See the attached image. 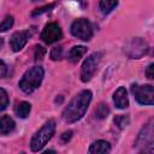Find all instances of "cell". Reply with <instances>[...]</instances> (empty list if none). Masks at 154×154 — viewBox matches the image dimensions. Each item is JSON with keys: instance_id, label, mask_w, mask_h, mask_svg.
I'll use <instances>...</instances> for the list:
<instances>
[{"instance_id": "cell-13", "label": "cell", "mask_w": 154, "mask_h": 154, "mask_svg": "<svg viewBox=\"0 0 154 154\" xmlns=\"http://www.w3.org/2000/svg\"><path fill=\"white\" fill-rule=\"evenodd\" d=\"M88 152L91 153V154H103V153H109V152H111V146H109L108 142L100 140V141L94 142V143L90 146V148H89Z\"/></svg>"}, {"instance_id": "cell-15", "label": "cell", "mask_w": 154, "mask_h": 154, "mask_svg": "<svg viewBox=\"0 0 154 154\" xmlns=\"http://www.w3.org/2000/svg\"><path fill=\"white\" fill-rule=\"evenodd\" d=\"M30 111H31V105L29 102H26V101L19 102L14 108V112H16L18 118H26L29 116Z\"/></svg>"}, {"instance_id": "cell-5", "label": "cell", "mask_w": 154, "mask_h": 154, "mask_svg": "<svg viewBox=\"0 0 154 154\" xmlns=\"http://www.w3.org/2000/svg\"><path fill=\"white\" fill-rule=\"evenodd\" d=\"M148 49H149L148 43L141 37L130 38L124 46V52L126 53L128 57H130L132 59H140L141 57L147 54Z\"/></svg>"}, {"instance_id": "cell-20", "label": "cell", "mask_w": 154, "mask_h": 154, "mask_svg": "<svg viewBox=\"0 0 154 154\" xmlns=\"http://www.w3.org/2000/svg\"><path fill=\"white\" fill-rule=\"evenodd\" d=\"M8 106V96L7 93L0 88V112L4 111L6 107Z\"/></svg>"}, {"instance_id": "cell-16", "label": "cell", "mask_w": 154, "mask_h": 154, "mask_svg": "<svg viewBox=\"0 0 154 154\" xmlns=\"http://www.w3.org/2000/svg\"><path fill=\"white\" fill-rule=\"evenodd\" d=\"M117 5H118L117 0H100L99 7H100V11L102 14H108L109 12L113 11V8Z\"/></svg>"}, {"instance_id": "cell-4", "label": "cell", "mask_w": 154, "mask_h": 154, "mask_svg": "<svg viewBox=\"0 0 154 154\" xmlns=\"http://www.w3.org/2000/svg\"><path fill=\"white\" fill-rule=\"evenodd\" d=\"M153 143H154V129H153V119H150L140 131L135 147L141 153H153Z\"/></svg>"}, {"instance_id": "cell-11", "label": "cell", "mask_w": 154, "mask_h": 154, "mask_svg": "<svg viewBox=\"0 0 154 154\" xmlns=\"http://www.w3.org/2000/svg\"><path fill=\"white\" fill-rule=\"evenodd\" d=\"M113 102L117 108H126L129 106V100L126 95V89L124 87H119L113 94Z\"/></svg>"}, {"instance_id": "cell-19", "label": "cell", "mask_w": 154, "mask_h": 154, "mask_svg": "<svg viewBox=\"0 0 154 154\" xmlns=\"http://www.w3.org/2000/svg\"><path fill=\"white\" fill-rule=\"evenodd\" d=\"M114 124L119 129H124L126 125H129V118L126 116H117L114 118Z\"/></svg>"}, {"instance_id": "cell-22", "label": "cell", "mask_w": 154, "mask_h": 154, "mask_svg": "<svg viewBox=\"0 0 154 154\" xmlns=\"http://www.w3.org/2000/svg\"><path fill=\"white\" fill-rule=\"evenodd\" d=\"M54 7V5L53 4H51V5H47V6H43V7H41V8H36L34 12H32V16H37V14H41V13H43V12H47V11H51L52 8Z\"/></svg>"}, {"instance_id": "cell-1", "label": "cell", "mask_w": 154, "mask_h": 154, "mask_svg": "<svg viewBox=\"0 0 154 154\" xmlns=\"http://www.w3.org/2000/svg\"><path fill=\"white\" fill-rule=\"evenodd\" d=\"M91 96L93 95L90 90H82L81 93H78L63 111L64 120L67 123H75L79 120L87 112L88 106L91 101Z\"/></svg>"}, {"instance_id": "cell-21", "label": "cell", "mask_w": 154, "mask_h": 154, "mask_svg": "<svg viewBox=\"0 0 154 154\" xmlns=\"http://www.w3.org/2000/svg\"><path fill=\"white\" fill-rule=\"evenodd\" d=\"M63 55V49L60 46L58 47H53L52 51H51V59L52 60H59Z\"/></svg>"}, {"instance_id": "cell-3", "label": "cell", "mask_w": 154, "mask_h": 154, "mask_svg": "<svg viewBox=\"0 0 154 154\" xmlns=\"http://www.w3.org/2000/svg\"><path fill=\"white\" fill-rule=\"evenodd\" d=\"M54 131H55V122L53 119H51L32 136L31 142H30L31 150L32 152L41 150L46 146V143L53 137Z\"/></svg>"}, {"instance_id": "cell-26", "label": "cell", "mask_w": 154, "mask_h": 154, "mask_svg": "<svg viewBox=\"0 0 154 154\" xmlns=\"http://www.w3.org/2000/svg\"><path fill=\"white\" fill-rule=\"evenodd\" d=\"M6 71H7V69H6V65L0 60V78H2L5 75H6Z\"/></svg>"}, {"instance_id": "cell-18", "label": "cell", "mask_w": 154, "mask_h": 154, "mask_svg": "<svg viewBox=\"0 0 154 154\" xmlns=\"http://www.w3.org/2000/svg\"><path fill=\"white\" fill-rule=\"evenodd\" d=\"M12 25H13V17L12 16H6L5 19L0 23V32L8 30Z\"/></svg>"}, {"instance_id": "cell-24", "label": "cell", "mask_w": 154, "mask_h": 154, "mask_svg": "<svg viewBox=\"0 0 154 154\" xmlns=\"http://www.w3.org/2000/svg\"><path fill=\"white\" fill-rule=\"evenodd\" d=\"M72 137V131H65L63 135H61V141L64 142V143H66L67 141H70V138Z\"/></svg>"}, {"instance_id": "cell-7", "label": "cell", "mask_w": 154, "mask_h": 154, "mask_svg": "<svg viewBox=\"0 0 154 154\" xmlns=\"http://www.w3.org/2000/svg\"><path fill=\"white\" fill-rule=\"evenodd\" d=\"M71 34L83 41H89L93 36V28L88 19L79 18L71 24Z\"/></svg>"}, {"instance_id": "cell-10", "label": "cell", "mask_w": 154, "mask_h": 154, "mask_svg": "<svg viewBox=\"0 0 154 154\" xmlns=\"http://www.w3.org/2000/svg\"><path fill=\"white\" fill-rule=\"evenodd\" d=\"M30 31L29 30H20V31H16L10 40V46L11 49L13 52H19L28 42L29 37H30Z\"/></svg>"}, {"instance_id": "cell-2", "label": "cell", "mask_w": 154, "mask_h": 154, "mask_svg": "<svg viewBox=\"0 0 154 154\" xmlns=\"http://www.w3.org/2000/svg\"><path fill=\"white\" fill-rule=\"evenodd\" d=\"M43 75H45V71L41 66H34L23 75L18 85L24 93L30 94L40 87L43 79Z\"/></svg>"}, {"instance_id": "cell-12", "label": "cell", "mask_w": 154, "mask_h": 154, "mask_svg": "<svg viewBox=\"0 0 154 154\" xmlns=\"http://www.w3.org/2000/svg\"><path fill=\"white\" fill-rule=\"evenodd\" d=\"M14 122L10 116L0 117V135H8L14 130Z\"/></svg>"}, {"instance_id": "cell-8", "label": "cell", "mask_w": 154, "mask_h": 154, "mask_svg": "<svg viewBox=\"0 0 154 154\" xmlns=\"http://www.w3.org/2000/svg\"><path fill=\"white\" fill-rule=\"evenodd\" d=\"M131 91L138 103H141V105H153L154 103L153 85H150V84H146V85L132 84Z\"/></svg>"}, {"instance_id": "cell-25", "label": "cell", "mask_w": 154, "mask_h": 154, "mask_svg": "<svg viewBox=\"0 0 154 154\" xmlns=\"http://www.w3.org/2000/svg\"><path fill=\"white\" fill-rule=\"evenodd\" d=\"M153 66H154L153 64H149L147 67V71H146V75L149 79H153Z\"/></svg>"}, {"instance_id": "cell-6", "label": "cell", "mask_w": 154, "mask_h": 154, "mask_svg": "<svg viewBox=\"0 0 154 154\" xmlns=\"http://www.w3.org/2000/svg\"><path fill=\"white\" fill-rule=\"evenodd\" d=\"M101 57H102V53L95 52V53L90 54L84 60V63L82 64V67H81V79H82V82H89L91 79V77L94 76V73L97 70Z\"/></svg>"}, {"instance_id": "cell-27", "label": "cell", "mask_w": 154, "mask_h": 154, "mask_svg": "<svg viewBox=\"0 0 154 154\" xmlns=\"http://www.w3.org/2000/svg\"><path fill=\"white\" fill-rule=\"evenodd\" d=\"M2 45H4V38H1V37H0V47H1Z\"/></svg>"}, {"instance_id": "cell-14", "label": "cell", "mask_w": 154, "mask_h": 154, "mask_svg": "<svg viewBox=\"0 0 154 154\" xmlns=\"http://www.w3.org/2000/svg\"><path fill=\"white\" fill-rule=\"evenodd\" d=\"M87 52V47L84 46H75L71 48L70 53H69V59L72 63H77Z\"/></svg>"}, {"instance_id": "cell-23", "label": "cell", "mask_w": 154, "mask_h": 154, "mask_svg": "<svg viewBox=\"0 0 154 154\" xmlns=\"http://www.w3.org/2000/svg\"><path fill=\"white\" fill-rule=\"evenodd\" d=\"M45 53H46V51H45V48L42 46H36L35 47V59L36 60L42 59L43 55H45Z\"/></svg>"}, {"instance_id": "cell-17", "label": "cell", "mask_w": 154, "mask_h": 154, "mask_svg": "<svg viewBox=\"0 0 154 154\" xmlns=\"http://www.w3.org/2000/svg\"><path fill=\"white\" fill-rule=\"evenodd\" d=\"M109 114V108L106 103H99L95 108V117L97 119H103Z\"/></svg>"}, {"instance_id": "cell-9", "label": "cell", "mask_w": 154, "mask_h": 154, "mask_svg": "<svg viewBox=\"0 0 154 154\" xmlns=\"http://www.w3.org/2000/svg\"><path fill=\"white\" fill-rule=\"evenodd\" d=\"M61 29L57 23H48L41 32V38L46 43H54L61 38Z\"/></svg>"}]
</instances>
